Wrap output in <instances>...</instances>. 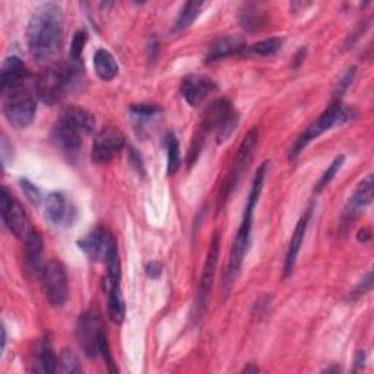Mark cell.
<instances>
[{"label": "cell", "instance_id": "1", "mask_svg": "<svg viewBox=\"0 0 374 374\" xmlns=\"http://www.w3.org/2000/svg\"><path fill=\"white\" fill-rule=\"evenodd\" d=\"M27 40L30 53L38 63L49 64L57 57L63 44V15L59 5L45 4L34 12Z\"/></svg>", "mask_w": 374, "mask_h": 374}, {"label": "cell", "instance_id": "2", "mask_svg": "<svg viewBox=\"0 0 374 374\" xmlns=\"http://www.w3.org/2000/svg\"><path fill=\"white\" fill-rule=\"evenodd\" d=\"M268 166L269 162L265 161L262 166L257 169L256 176L253 178V184H251V189L247 198V205L244 208V214H243V220L240 224V228L237 231V236L236 240L232 243L231 251H230V259H228V269H227V278H225V285L227 288L232 284V280L236 279L243 261H244V256L247 253V247H249V242H250V232H251V225H253V214H254V208L256 203L259 202L262 189H264V181L266 177V171H268Z\"/></svg>", "mask_w": 374, "mask_h": 374}, {"label": "cell", "instance_id": "3", "mask_svg": "<svg viewBox=\"0 0 374 374\" xmlns=\"http://www.w3.org/2000/svg\"><path fill=\"white\" fill-rule=\"evenodd\" d=\"M81 78L82 75L75 72L67 62L49 64L35 82L37 97L42 103L53 106L59 103L66 96V92L81 81Z\"/></svg>", "mask_w": 374, "mask_h": 374}, {"label": "cell", "instance_id": "4", "mask_svg": "<svg viewBox=\"0 0 374 374\" xmlns=\"http://www.w3.org/2000/svg\"><path fill=\"white\" fill-rule=\"evenodd\" d=\"M239 125V114L234 111L231 103L225 98L217 100L209 106L203 114V120L200 123V142L205 135L210 130H215L218 144H224L227 139L234 133Z\"/></svg>", "mask_w": 374, "mask_h": 374}, {"label": "cell", "instance_id": "5", "mask_svg": "<svg viewBox=\"0 0 374 374\" xmlns=\"http://www.w3.org/2000/svg\"><path fill=\"white\" fill-rule=\"evenodd\" d=\"M351 115H353V113L342 107L339 103L331 104L295 140L294 145L290 149V159L297 158L304 148H306L310 142H313L314 139L322 136L324 132L331 130L334 126L348 122L351 119Z\"/></svg>", "mask_w": 374, "mask_h": 374}, {"label": "cell", "instance_id": "6", "mask_svg": "<svg viewBox=\"0 0 374 374\" xmlns=\"http://www.w3.org/2000/svg\"><path fill=\"white\" fill-rule=\"evenodd\" d=\"M42 291L55 307H62L69 298V279L66 268L59 261H50L40 272Z\"/></svg>", "mask_w": 374, "mask_h": 374}, {"label": "cell", "instance_id": "7", "mask_svg": "<svg viewBox=\"0 0 374 374\" xmlns=\"http://www.w3.org/2000/svg\"><path fill=\"white\" fill-rule=\"evenodd\" d=\"M4 98L5 117L13 128L23 129L33 123L37 113V103L33 94L21 88L8 94Z\"/></svg>", "mask_w": 374, "mask_h": 374}, {"label": "cell", "instance_id": "8", "mask_svg": "<svg viewBox=\"0 0 374 374\" xmlns=\"http://www.w3.org/2000/svg\"><path fill=\"white\" fill-rule=\"evenodd\" d=\"M0 208H2L4 222L15 237L23 242L35 230L31 225L30 218L26 214V210H23L22 205L15 198H12V195L8 192L6 187H2Z\"/></svg>", "mask_w": 374, "mask_h": 374}, {"label": "cell", "instance_id": "9", "mask_svg": "<svg viewBox=\"0 0 374 374\" xmlns=\"http://www.w3.org/2000/svg\"><path fill=\"white\" fill-rule=\"evenodd\" d=\"M103 332L104 327L97 310H86L81 314L76 324V338L79 346L88 357L100 354V338Z\"/></svg>", "mask_w": 374, "mask_h": 374}, {"label": "cell", "instance_id": "10", "mask_svg": "<svg viewBox=\"0 0 374 374\" xmlns=\"http://www.w3.org/2000/svg\"><path fill=\"white\" fill-rule=\"evenodd\" d=\"M257 140H259V132H257V129H251L246 137L243 139V142L239 148V152L236 155V159H234V164H232V170L230 173V176L227 177V181L222 187L221 191V202L225 200L228 198V195L232 192V189H236V186L239 184L240 178L243 177L249 162L253 157V151L257 145Z\"/></svg>", "mask_w": 374, "mask_h": 374}, {"label": "cell", "instance_id": "11", "mask_svg": "<svg viewBox=\"0 0 374 374\" xmlns=\"http://www.w3.org/2000/svg\"><path fill=\"white\" fill-rule=\"evenodd\" d=\"M125 135L113 126L100 130L94 139L91 159L96 164H107L125 147Z\"/></svg>", "mask_w": 374, "mask_h": 374}, {"label": "cell", "instance_id": "12", "mask_svg": "<svg viewBox=\"0 0 374 374\" xmlns=\"http://www.w3.org/2000/svg\"><path fill=\"white\" fill-rule=\"evenodd\" d=\"M79 249L89 257L94 262H104L107 257L117 250L115 240L113 239L111 234L103 228L97 227L94 231H91L88 236H85L82 240L78 242Z\"/></svg>", "mask_w": 374, "mask_h": 374}, {"label": "cell", "instance_id": "13", "mask_svg": "<svg viewBox=\"0 0 374 374\" xmlns=\"http://www.w3.org/2000/svg\"><path fill=\"white\" fill-rule=\"evenodd\" d=\"M218 256H220V236L218 234H215L214 239L210 240L208 256H206V262H205L202 278H200V283H199L198 300H196V309H198L199 314H202V312L206 306L208 295H209L210 287H212L215 268L218 264Z\"/></svg>", "mask_w": 374, "mask_h": 374}, {"label": "cell", "instance_id": "14", "mask_svg": "<svg viewBox=\"0 0 374 374\" xmlns=\"http://www.w3.org/2000/svg\"><path fill=\"white\" fill-rule=\"evenodd\" d=\"M45 220L52 225L62 227L74 224L76 218L75 208L69 203L67 198L60 192H53L45 199L44 203Z\"/></svg>", "mask_w": 374, "mask_h": 374}, {"label": "cell", "instance_id": "15", "mask_svg": "<svg viewBox=\"0 0 374 374\" xmlns=\"http://www.w3.org/2000/svg\"><path fill=\"white\" fill-rule=\"evenodd\" d=\"M215 82L203 75H189L181 81L180 94L183 100L192 106H199L210 92L215 91Z\"/></svg>", "mask_w": 374, "mask_h": 374}, {"label": "cell", "instance_id": "16", "mask_svg": "<svg viewBox=\"0 0 374 374\" xmlns=\"http://www.w3.org/2000/svg\"><path fill=\"white\" fill-rule=\"evenodd\" d=\"M27 76L28 70L19 57H6L2 64V70H0V89H2L4 97L16 89H21Z\"/></svg>", "mask_w": 374, "mask_h": 374}, {"label": "cell", "instance_id": "17", "mask_svg": "<svg viewBox=\"0 0 374 374\" xmlns=\"http://www.w3.org/2000/svg\"><path fill=\"white\" fill-rule=\"evenodd\" d=\"M246 49V40L240 35H225L209 45L206 62H215L232 55H239Z\"/></svg>", "mask_w": 374, "mask_h": 374}, {"label": "cell", "instance_id": "18", "mask_svg": "<svg viewBox=\"0 0 374 374\" xmlns=\"http://www.w3.org/2000/svg\"><path fill=\"white\" fill-rule=\"evenodd\" d=\"M81 133L74 129L70 125H67L63 120H59L52 132V139L55 145L67 154H75L81 149Z\"/></svg>", "mask_w": 374, "mask_h": 374}, {"label": "cell", "instance_id": "19", "mask_svg": "<svg viewBox=\"0 0 374 374\" xmlns=\"http://www.w3.org/2000/svg\"><path fill=\"white\" fill-rule=\"evenodd\" d=\"M310 215H312V209H309L306 214H304L300 221L297 222L294 232H293V237L288 246V251H287V257H285V276H288L295 266L297 262V256L300 253L304 236H306V231L309 227V221H310Z\"/></svg>", "mask_w": 374, "mask_h": 374}, {"label": "cell", "instance_id": "20", "mask_svg": "<svg viewBox=\"0 0 374 374\" xmlns=\"http://www.w3.org/2000/svg\"><path fill=\"white\" fill-rule=\"evenodd\" d=\"M60 120L76 129L81 135H91L96 130V117L81 107H69L63 111Z\"/></svg>", "mask_w": 374, "mask_h": 374}, {"label": "cell", "instance_id": "21", "mask_svg": "<svg viewBox=\"0 0 374 374\" xmlns=\"http://www.w3.org/2000/svg\"><path fill=\"white\" fill-rule=\"evenodd\" d=\"M35 371L52 374L56 371L59 360L55 354L52 342L44 338L35 346Z\"/></svg>", "mask_w": 374, "mask_h": 374}, {"label": "cell", "instance_id": "22", "mask_svg": "<svg viewBox=\"0 0 374 374\" xmlns=\"http://www.w3.org/2000/svg\"><path fill=\"white\" fill-rule=\"evenodd\" d=\"M94 67H96L98 78L106 82L113 81L119 74V64H117L114 56L106 49H100L94 55Z\"/></svg>", "mask_w": 374, "mask_h": 374}, {"label": "cell", "instance_id": "23", "mask_svg": "<svg viewBox=\"0 0 374 374\" xmlns=\"http://www.w3.org/2000/svg\"><path fill=\"white\" fill-rule=\"evenodd\" d=\"M26 243V254H27V264L31 271L40 273L41 266V254H42V239L37 230H34L30 236L23 240Z\"/></svg>", "mask_w": 374, "mask_h": 374}, {"label": "cell", "instance_id": "24", "mask_svg": "<svg viewBox=\"0 0 374 374\" xmlns=\"http://www.w3.org/2000/svg\"><path fill=\"white\" fill-rule=\"evenodd\" d=\"M266 13L257 5L249 4L240 13V23L246 31L254 33L266 26Z\"/></svg>", "mask_w": 374, "mask_h": 374}, {"label": "cell", "instance_id": "25", "mask_svg": "<svg viewBox=\"0 0 374 374\" xmlns=\"http://www.w3.org/2000/svg\"><path fill=\"white\" fill-rule=\"evenodd\" d=\"M373 199V176H367L358 186L354 192V195L349 198L348 203V212L354 214L361 208L371 203Z\"/></svg>", "mask_w": 374, "mask_h": 374}, {"label": "cell", "instance_id": "26", "mask_svg": "<svg viewBox=\"0 0 374 374\" xmlns=\"http://www.w3.org/2000/svg\"><path fill=\"white\" fill-rule=\"evenodd\" d=\"M205 4L203 2H189L186 4L178 15V19L174 26V31H183L186 28H189L195 19L199 16L200 11L203 9Z\"/></svg>", "mask_w": 374, "mask_h": 374}, {"label": "cell", "instance_id": "27", "mask_svg": "<svg viewBox=\"0 0 374 374\" xmlns=\"http://www.w3.org/2000/svg\"><path fill=\"white\" fill-rule=\"evenodd\" d=\"M108 294V314L110 319L120 324L125 319V313H126V307H125V300L122 295L120 288H115L107 293Z\"/></svg>", "mask_w": 374, "mask_h": 374}, {"label": "cell", "instance_id": "28", "mask_svg": "<svg viewBox=\"0 0 374 374\" xmlns=\"http://www.w3.org/2000/svg\"><path fill=\"white\" fill-rule=\"evenodd\" d=\"M280 47H283V40L280 38H268L264 41L256 42L249 47V53L253 56H259V57H271L275 56Z\"/></svg>", "mask_w": 374, "mask_h": 374}, {"label": "cell", "instance_id": "29", "mask_svg": "<svg viewBox=\"0 0 374 374\" xmlns=\"http://www.w3.org/2000/svg\"><path fill=\"white\" fill-rule=\"evenodd\" d=\"M166 148L169 152V174H174L180 167V145L178 140L173 133L166 136Z\"/></svg>", "mask_w": 374, "mask_h": 374}, {"label": "cell", "instance_id": "30", "mask_svg": "<svg viewBox=\"0 0 374 374\" xmlns=\"http://www.w3.org/2000/svg\"><path fill=\"white\" fill-rule=\"evenodd\" d=\"M344 161H345V157H344V155H339V157H336V158L332 161L331 166L327 167V170L322 174V177H320L319 181L316 183V186H314V191H316V192H322V191L324 189V187L334 180V177L336 176V173L341 170Z\"/></svg>", "mask_w": 374, "mask_h": 374}, {"label": "cell", "instance_id": "31", "mask_svg": "<svg viewBox=\"0 0 374 374\" xmlns=\"http://www.w3.org/2000/svg\"><path fill=\"white\" fill-rule=\"evenodd\" d=\"M60 370L63 373H79L82 368L79 366V360L78 357L75 356V353H72V351H69V349H64L62 356H60Z\"/></svg>", "mask_w": 374, "mask_h": 374}, {"label": "cell", "instance_id": "32", "mask_svg": "<svg viewBox=\"0 0 374 374\" xmlns=\"http://www.w3.org/2000/svg\"><path fill=\"white\" fill-rule=\"evenodd\" d=\"M86 33L85 31H78L74 35L72 40V45H70V53H69V59L74 60V62H82V52H84V47L86 44Z\"/></svg>", "mask_w": 374, "mask_h": 374}, {"label": "cell", "instance_id": "33", "mask_svg": "<svg viewBox=\"0 0 374 374\" xmlns=\"http://www.w3.org/2000/svg\"><path fill=\"white\" fill-rule=\"evenodd\" d=\"M354 76H356V67L348 69L346 72L342 75V78L339 79V82H338V85H336L335 92H334V98H335L336 103H339V100L342 98V96L346 92V89L349 88V85L353 84Z\"/></svg>", "mask_w": 374, "mask_h": 374}, {"label": "cell", "instance_id": "34", "mask_svg": "<svg viewBox=\"0 0 374 374\" xmlns=\"http://www.w3.org/2000/svg\"><path fill=\"white\" fill-rule=\"evenodd\" d=\"M130 110L136 119H149V117H154L157 113H159V108L151 104H135Z\"/></svg>", "mask_w": 374, "mask_h": 374}, {"label": "cell", "instance_id": "35", "mask_svg": "<svg viewBox=\"0 0 374 374\" xmlns=\"http://www.w3.org/2000/svg\"><path fill=\"white\" fill-rule=\"evenodd\" d=\"M100 354L103 356L108 370L111 373H115L117 368L114 366V360L111 357V351H110V345H108V341H107V335H106V331L101 334V338H100Z\"/></svg>", "mask_w": 374, "mask_h": 374}, {"label": "cell", "instance_id": "36", "mask_svg": "<svg viewBox=\"0 0 374 374\" xmlns=\"http://www.w3.org/2000/svg\"><path fill=\"white\" fill-rule=\"evenodd\" d=\"M21 186H22V192L26 193V196L28 198V200H31L33 203H40L41 200V193L37 189L34 184H31L27 180H21Z\"/></svg>", "mask_w": 374, "mask_h": 374}, {"label": "cell", "instance_id": "37", "mask_svg": "<svg viewBox=\"0 0 374 374\" xmlns=\"http://www.w3.org/2000/svg\"><path fill=\"white\" fill-rule=\"evenodd\" d=\"M371 285H373V276H371V272L367 273V276L361 280L360 285L354 290L353 294H357V295H361V294H366L371 290Z\"/></svg>", "mask_w": 374, "mask_h": 374}, {"label": "cell", "instance_id": "38", "mask_svg": "<svg viewBox=\"0 0 374 374\" xmlns=\"http://www.w3.org/2000/svg\"><path fill=\"white\" fill-rule=\"evenodd\" d=\"M147 273L151 278H157L161 273V265L157 262H151L149 265H147Z\"/></svg>", "mask_w": 374, "mask_h": 374}, {"label": "cell", "instance_id": "39", "mask_svg": "<svg viewBox=\"0 0 374 374\" xmlns=\"http://www.w3.org/2000/svg\"><path fill=\"white\" fill-rule=\"evenodd\" d=\"M370 239H371V234H370L368 230H361V231L358 232V240H360V242L367 243Z\"/></svg>", "mask_w": 374, "mask_h": 374}, {"label": "cell", "instance_id": "40", "mask_svg": "<svg viewBox=\"0 0 374 374\" xmlns=\"http://www.w3.org/2000/svg\"><path fill=\"white\" fill-rule=\"evenodd\" d=\"M363 364H364V353L363 351H360V353L357 354V358H356V366L363 367Z\"/></svg>", "mask_w": 374, "mask_h": 374}, {"label": "cell", "instance_id": "41", "mask_svg": "<svg viewBox=\"0 0 374 374\" xmlns=\"http://www.w3.org/2000/svg\"><path fill=\"white\" fill-rule=\"evenodd\" d=\"M6 346V331H5V327H2V351L5 349Z\"/></svg>", "mask_w": 374, "mask_h": 374}, {"label": "cell", "instance_id": "42", "mask_svg": "<svg viewBox=\"0 0 374 374\" xmlns=\"http://www.w3.org/2000/svg\"><path fill=\"white\" fill-rule=\"evenodd\" d=\"M244 371H246V373H249V371H254V373H256V371H259V368H257V367H246Z\"/></svg>", "mask_w": 374, "mask_h": 374}]
</instances>
